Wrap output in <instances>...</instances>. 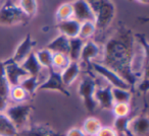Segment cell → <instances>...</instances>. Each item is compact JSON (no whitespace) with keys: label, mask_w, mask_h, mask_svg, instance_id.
<instances>
[{"label":"cell","mask_w":149,"mask_h":136,"mask_svg":"<svg viewBox=\"0 0 149 136\" xmlns=\"http://www.w3.org/2000/svg\"><path fill=\"white\" fill-rule=\"evenodd\" d=\"M84 41L79 37L70 39V48H68V58L70 61H80V55H81L82 47H83Z\"/></svg>","instance_id":"7402d4cb"},{"label":"cell","mask_w":149,"mask_h":136,"mask_svg":"<svg viewBox=\"0 0 149 136\" xmlns=\"http://www.w3.org/2000/svg\"><path fill=\"white\" fill-rule=\"evenodd\" d=\"M28 99H29V95L26 93V91L21 85L10 87V101L11 102H13L15 104H22V103H26V101H27Z\"/></svg>","instance_id":"f546056e"},{"label":"cell","mask_w":149,"mask_h":136,"mask_svg":"<svg viewBox=\"0 0 149 136\" xmlns=\"http://www.w3.org/2000/svg\"><path fill=\"white\" fill-rule=\"evenodd\" d=\"M35 53V56L37 58L38 62L40 63V65L44 68V69H49L51 68L52 65V56H53V53L50 52L47 48H42V49H39L37 51H34Z\"/></svg>","instance_id":"d4e9b609"},{"label":"cell","mask_w":149,"mask_h":136,"mask_svg":"<svg viewBox=\"0 0 149 136\" xmlns=\"http://www.w3.org/2000/svg\"><path fill=\"white\" fill-rule=\"evenodd\" d=\"M96 87H97V82L90 74L84 75L78 87V95L82 99L86 110L89 113H93L98 108L94 100V93H95Z\"/></svg>","instance_id":"5b68a950"},{"label":"cell","mask_w":149,"mask_h":136,"mask_svg":"<svg viewBox=\"0 0 149 136\" xmlns=\"http://www.w3.org/2000/svg\"><path fill=\"white\" fill-rule=\"evenodd\" d=\"M135 46V34L125 25L120 27L106 41L101 58L97 61L120 75L131 87H134L140 80L132 72Z\"/></svg>","instance_id":"6da1fadb"},{"label":"cell","mask_w":149,"mask_h":136,"mask_svg":"<svg viewBox=\"0 0 149 136\" xmlns=\"http://www.w3.org/2000/svg\"><path fill=\"white\" fill-rule=\"evenodd\" d=\"M10 84L4 73L2 61L0 62V112H4L10 103Z\"/></svg>","instance_id":"9a60e30c"},{"label":"cell","mask_w":149,"mask_h":136,"mask_svg":"<svg viewBox=\"0 0 149 136\" xmlns=\"http://www.w3.org/2000/svg\"><path fill=\"white\" fill-rule=\"evenodd\" d=\"M70 59L68 55L60 53H54L52 56V65L51 68L57 72H61L63 69H65L66 66L70 64Z\"/></svg>","instance_id":"83f0119b"},{"label":"cell","mask_w":149,"mask_h":136,"mask_svg":"<svg viewBox=\"0 0 149 136\" xmlns=\"http://www.w3.org/2000/svg\"><path fill=\"white\" fill-rule=\"evenodd\" d=\"M17 136H64L56 132L49 125L41 123L30 124L27 128L19 132Z\"/></svg>","instance_id":"5bb4252c"},{"label":"cell","mask_w":149,"mask_h":136,"mask_svg":"<svg viewBox=\"0 0 149 136\" xmlns=\"http://www.w3.org/2000/svg\"><path fill=\"white\" fill-rule=\"evenodd\" d=\"M21 66L24 68V70L30 75V76L38 77L41 81V74L43 72L44 68L40 65L37 58L35 56V53H31L23 62L21 63Z\"/></svg>","instance_id":"ac0fdd59"},{"label":"cell","mask_w":149,"mask_h":136,"mask_svg":"<svg viewBox=\"0 0 149 136\" xmlns=\"http://www.w3.org/2000/svg\"><path fill=\"white\" fill-rule=\"evenodd\" d=\"M33 110V107L27 103L13 104L6 108L4 113L19 132L30 125V119Z\"/></svg>","instance_id":"277c9868"},{"label":"cell","mask_w":149,"mask_h":136,"mask_svg":"<svg viewBox=\"0 0 149 136\" xmlns=\"http://www.w3.org/2000/svg\"><path fill=\"white\" fill-rule=\"evenodd\" d=\"M74 12V19L79 23L94 21V14L86 0H74L70 2Z\"/></svg>","instance_id":"8fae6325"},{"label":"cell","mask_w":149,"mask_h":136,"mask_svg":"<svg viewBox=\"0 0 149 136\" xmlns=\"http://www.w3.org/2000/svg\"><path fill=\"white\" fill-rule=\"evenodd\" d=\"M101 127L102 124L99 119L95 117H89L83 122L82 130L86 136H96Z\"/></svg>","instance_id":"44dd1931"},{"label":"cell","mask_w":149,"mask_h":136,"mask_svg":"<svg viewBox=\"0 0 149 136\" xmlns=\"http://www.w3.org/2000/svg\"><path fill=\"white\" fill-rule=\"evenodd\" d=\"M80 27H81V23H79L74 19L60 21V23H57V25H56V29L59 32L60 35L65 36L68 39L77 38L79 36Z\"/></svg>","instance_id":"e0dca14e"},{"label":"cell","mask_w":149,"mask_h":136,"mask_svg":"<svg viewBox=\"0 0 149 136\" xmlns=\"http://www.w3.org/2000/svg\"><path fill=\"white\" fill-rule=\"evenodd\" d=\"M112 99L114 104H130L132 100V91L131 89L111 87Z\"/></svg>","instance_id":"cb8c5ba5"},{"label":"cell","mask_w":149,"mask_h":136,"mask_svg":"<svg viewBox=\"0 0 149 136\" xmlns=\"http://www.w3.org/2000/svg\"><path fill=\"white\" fill-rule=\"evenodd\" d=\"M94 14L96 31H105L113 21L116 8L111 0H86Z\"/></svg>","instance_id":"7a4b0ae2"},{"label":"cell","mask_w":149,"mask_h":136,"mask_svg":"<svg viewBox=\"0 0 149 136\" xmlns=\"http://www.w3.org/2000/svg\"><path fill=\"white\" fill-rule=\"evenodd\" d=\"M29 17L19 9L17 2L13 0H6L0 6V25H26L29 21Z\"/></svg>","instance_id":"3957f363"},{"label":"cell","mask_w":149,"mask_h":136,"mask_svg":"<svg viewBox=\"0 0 149 136\" xmlns=\"http://www.w3.org/2000/svg\"><path fill=\"white\" fill-rule=\"evenodd\" d=\"M94 100L98 108L102 110H111L114 105L111 93V87L108 84L103 87L97 85L94 93Z\"/></svg>","instance_id":"7c38bea8"},{"label":"cell","mask_w":149,"mask_h":136,"mask_svg":"<svg viewBox=\"0 0 149 136\" xmlns=\"http://www.w3.org/2000/svg\"><path fill=\"white\" fill-rule=\"evenodd\" d=\"M17 6L29 19L34 17L38 11V1L37 0H19L17 2Z\"/></svg>","instance_id":"603a6c76"},{"label":"cell","mask_w":149,"mask_h":136,"mask_svg":"<svg viewBox=\"0 0 149 136\" xmlns=\"http://www.w3.org/2000/svg\"><path fill=\"white\" fill-rule=\"evenodd\" d=\"M64 136H86V135L83 132V130H82V128L72 127V128H70L68 132H66Z\"/></svg>","instance_id":"d6a6232c"},{"label":"cell","mask_w":149,"mask_h":136,"mask_svg":"<svg viewBox=\"0 0 149 136\" xmlns=\"http://www.w3.org/2000/svg\"><path fill=\"white\" fill-rule=\"evenodd\" d=\"M0 6H1V4H0Z\"/></svg>","instance_id":"e575fe53"},{"label":"cell","mask_w":149,"mask_h":136,"mask_svg":"<svg viewBox=\"0 0 149 136\" xmlns=\"http://www.w3.org/2000/svg\"><path fill=\"white\" fill-rule=\"evenodd\" d=\"M96 136H118V132L114 130L113 127H108V126H102Z\"/></svg>","instance_id":"1f68e13d"},{"label":"cell","mask_w":149,"mask_h":136,"mask_svg":"<svg viewBox=\"0 0 149 136\" xmlns=\"http://www.w3.org/2000/svg\"><path fill=\"white\" fill-rule=\"evenodd\" d=\"M134 1L140 3V4H144V5H147L149 3V0H134Z\"/></svg>","instance_id":"836d02e7"},{"label":"cell","mask_w":149,"mask_h":136,"mask_svg":"<svg viewBox=\"0 0 149 136\" xmlns=\"http://www.w3.org/2000/svg\"><path fill=\"white\" fill-rule=\"evenodd\" d=\"M101 55L102 49L96 42L92 41V40L84 41L81 55H80V61L89 66L92 62L99 61L100 58H101Z\"/></svg>","instance_id":"9c48e42d"},{"label":"cell","mask_w":149,"mask_h":136,"mask_svg":"<svg viewBox=\"0 0 149 136\" xmlns=\"http://www.w3.org/2000/svg\"><path fill=\"white\" fill-rule=\"evenodd\" d=\"M95 33L96 27L94 21H84L81 23L78 37L83 41H88V40H91V38L95 35Z\"/></svg>","instance_id":"f1b7e54d"},{"label":"cell","mask_w":149,"mask_h":136,"mask_svg":"<svg viewBox=\"0 0 149 136\" xmlns=\"http://www.w3.org/2000/svg\"><path fill=\"white\" fill-rule=\"evenodd\" d=\"M92 71L95 72L96 74H98L100 77L104 79L106 82L108 83V85H110L111 87H118V89H132V87L127 83V81L125 79H123L118 74H116L114 71H112L111 69L107 68L106 66L102 65L101 63L95 61L92 62L90 64Z\"/></svg>","instance_id":"8992f818"},{"label":"cell","mask_w":149,"mask_h":136,"mask_svg":"<svg viewBox=\"0 0 149 136\" xmlns=\"http://www.w3.org/2000/svg\"><path fill=\"white\" fill-rule=\"evenodd\" d=\"M130 136H147L149 132V119L147 115H137L130 118L128 123Z\"/></svg>","instance_id":"30bf717a"},{"label":"cell","mask_w":149,"mask_h":136,"mask_svg":"<svg viewBox=\"0 0 149 136\" xmlns=\"http://www.w3.org/2000/svg\"><path fill=\"white\" fill-rule=\"evenodd\" d=\"M40 83H41V81L38 77L29 75L22 81L19 85L25 89L26 93L29 95V97H32V95H36V93L38 91V87H39Z\"/></svg>","instance_id":"4316f807"},{"label":"cell","mask_w":149,"mask_h":136,"mask_svg":"<svg viewBox=\"0 0 149 136\" xmlns=\"http://www.w3.org/2000/svg\"><path fill=\"white\" fill-rule=\"evenodd\" d=\"M19 131L4 112H0V136H17Z\"/></svg>","instance_id":"ffe728a7"},{"label":"cell","mask_w":149,"mask_h":136,"mask_svg":"<svg viewBox=\"0 0 149 136\" xmlns=\"http://www.w3.org/2000/svg\"><path fill=\"white\" fill-rule=\"evenodd\" d=\"M111 111L114 117H127L131 113L130 104H114Z\"/></svg>","instance_id":"4dcf8cb0"},{"label":"cell","mask_w":149,"mask_h":136,"mask_svg":"<svg viewBox=\"0 0 149 136\" xmlns=\"http://www.w3.org/2000/svg\"><path fill=\"white\" fill-rule=\"evenodd\" d=\"M47 76L44 78V80L40 83L38 91H58L62 93L65 97H70V93L68 91V87L62 82L60 72H57L52 68L48 69Z\"/></svg>","instance_id":"52a82bcc"},{"label":"cell","mask_w":149,"mask_h":136,"mask_svg":"<svg viewBox=\"0 0 149 136\" xmlns=\"http://www.w3.org/2000/svg\"><path fill=\"white\" fill-rule=\"evenodd\" d=\"M48 50L52 53H60V54H68V48H70V39L63 35H58L54 38L50 43L46 46Z\"/></svg>","instance_id":"d6986e66"},{"label":"cell","mask_w":149,"mask_h":136,"mask_svg":"<svg viewBox=\"0 0 149 136\" xmlns=\"http://www.w3.org/2000/svg\"><path fill=\"white\" fill-rule=\"evenodd\" d=\"M35 47H36V41H34L32 39V36L30 34H28L23 39V41L19 44V46L15 49L11 59L15 62H17V64H21L30 54L33 53Z\"/></svg>","instance_id":"4fadbf2b"},{"label":"cell","mask_w":149,"mask_h":136,"mask_svg":"<svg viewBox=\"0 0 149 136\" xmlns=\"http://www.w3.org/2000/svg\"><path fill=\"white\" fill-rule=\"evenodd\" d=\"M55 17L57 23L74 19V12H72V7L70 2H64L60 4L56 9Z\"/></svg>","instance_id":"484cf974"},{"label":"cell","mask_w":149,"mask_h":136,"mask_svg":"<svg viewBox=\"0 0 149 136\" xmlns=\"http://www.w3.org/2000/svg\"><path fill=\"white\" fill-rule=\"evenodd\" d=\"M2 64L3 68H4L5 76H6V79L10 84V87L19 85L26 77L29 76V74L24 70L21 64H17L11 58L2 61Z\"/></svg>","instance_id":"ba28073f"},{"label":"cell","mask_w":149,"mask_h":136,"mask_svg":"<svg viewBox=\"0 0 149 136\" xmlns=\"http://www.w3.org/2000/svg\"><path fill=\"white\" fill-rule=\"evenodd\" d=\"M81 73V64L78 61H70L65 69L60 72L62 82L66 87H70L77 80Z\"/></svg>","instance_id":"2e32d148"}]
</instances>
